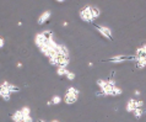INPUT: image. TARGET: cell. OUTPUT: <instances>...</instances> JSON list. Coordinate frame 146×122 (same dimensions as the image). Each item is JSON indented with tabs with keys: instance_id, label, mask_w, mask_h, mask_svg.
Wrapping results in <instances>:
<instances>
[{
	"instance_id": "6da1fadb",
	"label": "cell",
	"mask_w": 146,
	"mask_h": 122,
	"mask_svg": "<svg viewBox=\"0 0 146 122\" xmlns=\"http://www.w3.org/2000/svg\"><path fill=\"white\" fill-rule=\"evenodd\" d=\"M96 84L100 88L103 96H113V90H114V86H115V83L113 79H108V80L97 79Z\"/></svg>"
},
{
	"instance_id": "7a4b0ae2",
	"label": "cell",
	"mask_w": 146,
	"mask_h": 122,
	"mask_svg": "<svg viewBox=\"0 0 146 122\" xmlns=\"http://www.w3.org/2000/svg\"><path fill=\"white\" fill-rule=\"evenodd\" d=\"M79 95H80L79 89H76L75 86H70V88H68V90L65 91V95H64L63 100L66 105H72L79 100Z\"/></svg>"
},
{
	"instance_id": "3957f363",
	"label": "cell",
	"mask_w": 146,
	"mask_h": 122,
	"mask_svg": "<svg viewBox=\"0 0 146 122\" xmlns=\"http://www.w3.org/2000/svg\"><path fill=\"white\" fill-rule=\"evenodd\" d=\"M91 6L92 5H85L80 9L79 11V17L80 20H82L84 22L87 23H93V17H92V13H91Z\"/></svg>"
},
{
	"instance_id": "277c9868",
	"label": "cell",
	"mask_w": 146,
	"mask_h": 122,
	"mask_svg": "<svg viewBox=\"0 0 146 122\" xmlns=\"http://www.w3.org/2000/svg\"><path fill=\"white\" fill-rule=\"evenodd\" d=\"M128 60H136V59H135V56H129V54H117V56H113V57H111V58H108V59H107V62L113 63V64H120V63L128 62Z\"/></svg>"
},
{
	"instance_id": "5b68a950",
	"label": "cell",
	"mask_w": 146,
	"mask_h": 122,
	"mask_svg": "<svg viewBox=\"0 0 146 122\" xmlns=\"http://www.w3.org/2000/svg\"><path fill=\"white\" fill-rule=\"evenodd\" d=\"M143 106H144L143 100H136V99H134V97H131V99L128 100L127 105H125V110H127V112L133 113L136 109H143Z\"/></svg>"
},
{
	"instance_id": "8992f818",
	"label": "cell",
	"mask_w": 146,
	"mask_h": 122,
	"mask_svg": "<svg viewBox=\"0 0 146 122\" xmlns=\"http://www.w3.org/2000/svg\"><path fill=\"white\" fill-rule=\"evenodd\" d=\"M95 28L100 32V35L102 36V37L107 38L108 41H112L113 40V32H112V30L109 27L103 26V25H95Z\"/></svg>"
},
{
	"instance_id": "52a82bcc",
	"label": "cell",
	"mask_w": 146,
	"mask_h": 122,
	"mask_svg": "<svg viewBox=\"0 0 146 122\" xmlns=\"http://www.w3.org/2000/svg\"><path fill=\"white\" fill-rule=\"evenodd\" d=\"M7 85H9V81L4 80L1 84H0V97L4 101H10L11 100V93L7 89Z\"/></svg>"
},
{
	"instance_id": "ba28073f",
	"label": "cell",
	"mask_w": 146,
	"mask_h": 122,
	"mask_svg": "<svg viewBox=\"0 0 146 122\" xmlns=\"http://www.w3.org/2000/svg\"><path fill=\"white\" fill-rule=\"evenodd\" d=\"M47 42H48V40H47L46 37H44L42 32H40V34H37V35L35 36V44H36V46H37V47L39 48V50H40V48H42V47L46 46Z\"/></svg>"
},
{
	"instance_id": "9c48e42d",
	"label": "cell",
	"mask_w": 146,
	"mask_h": 122,
	"mask_svg": "<svg viewBox=\"0 0 146 122\" xmlns=\"http://www.w3.org/2000/svg\"><path fill=\"white\" fill-rule=\"evenodd\" d=\"M50 16H52V13L49 10H46V11H43L42 14H40L38 16V20H37V22H38V25H44L48 20L50 19Z\"/></svg>"
},
{
	"instance_id": "30bf717a",
	"label": "cell",
	"mask_w": 146,
	"mask_h": 122,
	"mask_svg": "<svg viewBox=\"0 0 146 122\" xmlns=\"http://www.w3.org/2000/svg\"><path fill=\"white\" fill-rule=\"evenodd\" d=\"M69 63H70V58L69 57H64V56H59L58 57V67H65L68 68ZM56 67V68H58Z\"/></svg>"
},
{
	"instance_id": "8fae6325",
	"label": "cell",
	"mask_w": 146,
	"mask_h": 122,
	"mask_svg": "<svg viewBox=\"0 0 146 122\" xmlns=\"http://www.w3.org/2000/svg\"><path fill=\"white\" fill-rule=\"evenodd\" d=\"M11 120L14 122H23V115H22L21 110H16L13 115H11Z\"/></svg>"
},
{
	"instance_id": "7c38bea8",
	"label": "cell",
	"mask_w": 146,
	"mask_h": 122,
	"mask_svg": "<svg viewBox=\"0 0 146 122\" xmlns=\"http://www.w3.org/2000/svg\"><path fill=\"white\" fill-rule=\"evenodd\" d=\"M91 13H92L93 20H97L101 16V9L97 6H91Z\"/></svg>"
},
{
	"instance_id": "4fadbf2b",
	"label": "cell",
	"mask_w": 146,
	"mask_h": 122,
	"mask_svg": "<svg viewBox=\"0 0 146 122\" xmlns=\"http://www.w3.org/2000/svg\"><path fill=\"white\" fill-rule=\"evenodd\" d=\"M144 113H145V111H144L143 109H136L135 111L133 112V115H134V117H135L136 120H140L141 117L144 116Z\"/></svg>"
},
{
	"instance_id": "5bb4252c",
	"label": "cell",
	"mask_w": 146,
	"mask_h": 122,
	"mask_svg": "<svg viewBox=\"0 0 146 122\" xmlns=\"http://www.w3.org/2000/svg\"><path fill=\"white\" fill-rule=\"evenodd\" d=\"M68 70L69 69L65 68V67H58L56 68V74H58V76H65Z\"/></svg>"
},
{
	"instance_id": "9a60e30c",
	"label": "cell",
	"mask_w": 146,
	"mask_h": 122,
	"mask_svg": "<svg viewBox=\"0 0 146 122\" xmlns=\"http://www.w3.org/2000/svg\"><path fill=\"white\" fill-rule=\"evenodd\" d=\"M146 67V57L145 58H141L139 60H136V68L137 69H143Z\"/></svg>"
},
{
	"instance_id": "2e32d148",
	"label": "cell",
	"mask_w": 146,
	"mask_h": 122,
	"mask_svg": "<svg viewBox=\"0 0 146 122\" xmlns=\"http://www.w3.org/2000/svg\"><path fill=\"white\" fill-rule=\"evenodd\" d=\"M50 101H52V104H53V105H59L63 101V97L59 96V95H53V96H52Z\"/></svg>"
},
{
	"instance_id": "e0dca14e",
	"label": "cell",
	"mask_w": 146,
	"mask_h": 122,
	"mask_svg": "<svg viewBox=\"0 0 146 122\" xmlns=\"http://www.w3.org/2000/svg\"><path fill=\"white\" fill-rule=\"evenodd\" d=\"M121 94H123V90H121V88L119 86H114V90H113V96H120Z\"/></svg>"
},
{
	"instance_id": "ac0fdd59",
	"label": "cell",
	"mask_w": 146,
	"mask_h": 122,
	"mask_svg": "<svg viewBox=\"0 0 146 122\" xmlns=\"http://www.w3.org/2000/svg\"><path fill=\"white\" fill-rule=\"evenodd\" d=\"M65 78H66L68 80L72 81V80L75 79V73H74V72H71V70H68V72H66V74H65Z\"/></svg>"
},
{
	"instance_id": "d6986e66",
	"label": "cell",
	"mask_w": 146,
	"mask_h": 122,
	"mask_svg": "<svg viewBox=\"0 0 146 122\" xmlns=\"http://www.w3.org/2000/svg\"><path fill=\"white\" fill-rule=\"evenodd\" d=\"M21 112H22L23 116H30L31 115V109L28 106H23V107H21Z\"/></svg>"
},
{
	"instance_id": "ffe728a7",
	"label": "cell",
	"mask_w": 146,
	"mask_h": 122,
	"mask_svg": "<svg viewBox=\"0 0 146 122\" xmlns=\"http://www.w3.org/2000/svg\"><path fill=\"white\" fill-rule=\"evenodd\" d=\"M7 89H9V91L11 93V94H13V93H16V91H19L20 89L16 86V85H14V84H10L9 83V85H7Z\"/></svg>"
},
{
	"instance_id": "44dd1931",
	"label": "cell",
	"mask_w": 146,
	"mask_h": 122,
	"mask_svg": "<svg viewBox=\"0 0 146 122\" xmlns=\"http://www.w3.org/2000/svg\"><path fill=\"white\" fill-rule=\"evenodd\" d=\"M23 122H33V119H32V116H23Z\"/></svg>"
},
{
	"instance_id": "7402d4cb",
	"label": "cell",
	"mask_w": 146,
	"mask_h": 122,
	"mask_svg": "<svg viewBox=\"0 0 146 122\" xmlns=\"http://www.w3.org/2000/svg\"><path fill=\"white\" fill-rule=\"evenodd\" d=\"M5 46V40H4L3 36H0V48H3Z\"/></svg>"
},
{
	"instance_id": "603a6c76",
	"label": "cell",
	"mask_w": 146,
	"mask_h": 122,
	"mask_svg": "<svg viewBox=\"0 0 146 122\" xmlns=\"http://www.w3.org/2000/svg\"><path fill=\"white\" fill-rule=\"evenodd\" d=\"M134 94H135L136 96H140V95H141V93H140L139 90H135V93H134Z\"/></svg>"
},
{
	"instance_id": "cb8c5ba5",
	"label": "cell",
	"mask_w": 146,
	"mask_h": 122,
	"mask_svg": "<svg viewBox=\"0 0 146 122\" xmlns=\"http://www.w3.org/2000/svg\"><path fill=\"white\" fill-rule=\"evenodd\" d=\"M16 67H17V68H22V63H17V64H16Z\"/></svg>"
},
{
	"instance_id": "d4e9b609",
	"label": "cell",
	"mask_w": 146,
	"mask_h": 122,
	"mask_svg": "<svg viewBox=\"0 0 146 122\" xmlns=\"http://www.w3.org/2000/svg\"><path fill=\"white\" fill-rule=\"evenodd\" d=\"M63 26H64V27H66V26H68V22H66V21H64V22H63Z\"/></svg>"
},
{
	"instance_id": "484cf974",
	"label": "cell",
	"mask_w": 146,
	"mask_h": 122,
	"mask_svg": "<svg viewBox=\"0 0 146 122\" xmlns=\"http://www.w3.org/2000/svg\"><path fill=\"white\" fill-rule=\"evenodd\" d=\"M141 47H143L144 50H145V52H146V43H144V44H143V46H141Z\"/></svg>"
},
{
	"instance_id": "4316f807",
	"label": "cell",
	"mask_w": 146,
	"mask_h": 122,
	"mask_svg": "<svg viewBox=\"0 0 146 122\" xmlns=\"http://www.w3.org/2000/svg\"><path fill=\"white\" fill-rule=\"evenodd\" d=\"M37 122H46V121H44L43 119H39V120H37Z\"/></svg>"
},
{
	"instance_id": "83f0119b",
	"label": "cell",
	"mask_w": 146,
	"mask_h": 122,
	"mask_svg": "<svg viewBox=\"0 0 146 122\" xmlns=\"http://www.w3.org/2000/svg\"><path fill=\"white\" fill-rule=\"evenodd\" d=\"M50 122H59V121H58V120H52Z\"/></svg>"
}]
</instances>
